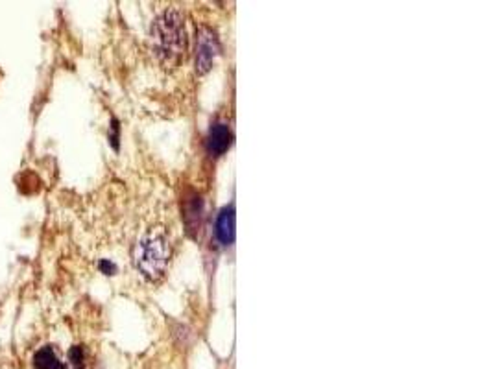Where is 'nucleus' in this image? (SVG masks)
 <instances>
[{
	"mask_svg": "<svg viewBox=\"0 0 493 369\" xmlns=\"http://www.w3.org/2000/svg\"><path fill=\"white\" fill-rule=\"evenodd\" d=\"M152 43L161 61L174 63L185 56L189 37L185 30V17L179 10H166L152 24Z\"/></svg>",
	"mask_w": 493,
	"mask_h": 369,
	"instance_id": "obj_1",
	"label": "nucleus"
},
{
	"mask_svg": "<svg viewBox=\"0 0 493 369\" xmlns=\"http://www.w3.org/2000/svg\"><path fill=\"white\" fill-rule=\"evenodd\" d=\"M172 246L163 229H150L140 236L133 250V262L140 275L152 283L159 281L169 268Z\"/></svg>",
	"mask_w": 493,
	"mask_h": 369,
	"instance_id": "obj_2",
	"label": "nucleus"
},
{
	"mask_svg": "<svg viewBox=\"0 0 493 369\" xmlns=\"http://www.w3.org/2000/svg\"><path fill=\"white\" fill-rule=\"evenodd\" d=\"M220 54V43L211 28H200L196 39V71L198 74H205L211 71L214 59Z\"/></svg>",
	"mask_w": 493,
	"mask_h": 369,
	"instance_id": "obj_3",
	"label": "nucleus"
},
{
	"mask_svg": "<svg viewBox=\"0 0 493 369\" xmlns=\"http://www.w3.org/2000/svg\"><path fill=\"white\" fill-rule=\"evenodd\" d=\"M231 139L229 126L226 122H214L207 133V140H205V150H207L209 157H220L226 154L231 146Z\"/></svg>",
	"mask_w": 493,
	"mask_h": 369,
	"instance_id": "obj_4",
	"label": "nucleus"
},
{
	"mask_svg": "<svg viewBox=\"0 0 493 369\" xmlns=\"http://www.w3.org/2000/svg\"><path fill=\"white\" fill-rule=\"evenodd\" d=\"M235 233H237V226H235V207L228 205L224 207L222 211L217 216V226H214V235L220 246H231L235 240Z\"/></svg>",
	"mask_w": 493,
	"mask_h": 369,
	"instance_id": "obj_5",
	"label": "nucleus"
},
{
	"mask_svg": "<svg viewBox=\"0 0 493 369\" xmlns=\"http://www.w3.org/2000/svg\"><path fill=\"white\" fill-rule=\"evenodd\" d=\"M183 220L187 231L193 235V231L202 229V220H203V198L196 192H190L187 200H185L183 207Z\"/></svg>",
	"mask_w": 493,
	"mask_h": 369,
	"instance_id": "obj_6",
	"label": "nucleus"
},
{
	"mask_svg": "<svg viewBox=\"0 0 493 369\" xmlns=\"http://www.w3.org/2000/svg\"><path fill=\"white\" fill-rule=\"evenodd\" d=\"M35 369H67L52 346H44L34 355Z\"/></svg>",
	"mask_w": 493,
	"mask_h": 369,
	"instance_id": "obj_7",
	"label": "nucleus"
},
{
	"mask_svg": "<svg viewBox=\"0 0 493 369\" xmlns=\"http://www.w3.org/2000/svg\"><path fill=\"white\" fill-rule=\"evenodd\" d=\"M100 268L104 270V272H106L107 275H113V274H115V272H116V266H115V264H113V262H106V260H104V262L100 264Z\"/></svg>",
	"mask_w": 493,
	"mask_h": 369,
	"instance_id": "obj_8",
	"label": "nucleus"
}]
</instances>
